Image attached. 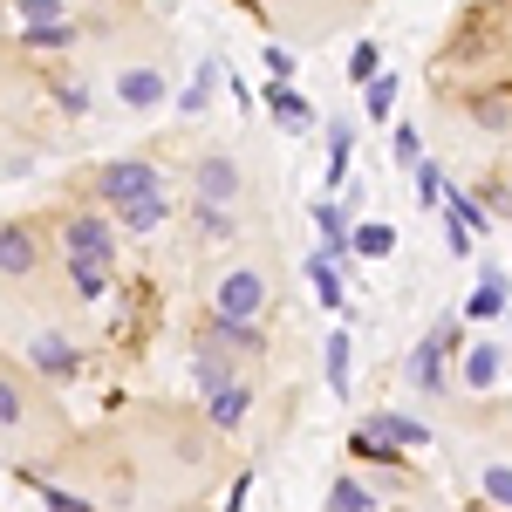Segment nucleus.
<instances>
[{
	"label": "nucleus",
	"instance_id": "39448f33",
	"mask_svg": "<svg viewBox=\"0 0 512 512\" xmlns=\"http://www.w3.org/2000/svg\"><path fill=\"white\" fill-rule=\"evenodd\" d=\"M212 315L260 321V315H267V274H260V267H233V274L219 280V301H212Z\"/></svg>",
	"mask_w": 512,
	"mask_h": 512
},
{
	"label": "nucleus",
	"instance_id": "2eb2a0df",
	"mask_svg": "<svg viewBox=\"0 0 512 512\" xmlns=\"http://www.w3.org/2000/svg\"><path fill=\"white\" fill-rule=\"evenodd\" d=\"M315 226H321V253L328 260H349V226H342V205L335 198H315Z\"/></svg>",
	"mask_w": 512,
	"mask_h": 512
},
{
	"label": "nucleus",
	"instance_id": "c85d7f7f",
	"mask_svg": "<svg viewBox=\"0 0 512 512\" xmlns=\"http://www.w3.org/2000/svg\"><path fill=\"white\" fill-rule=\"evenodd\" d=\"M28 485H41V472H21ZM41 499H48V512H89V499H76V492H55V485H41Z\"/></svg>",
	"mask_w": 512,
	"mask_h": 512
},
{
	"label": "nucleus",
	"instance_id": "a211bd4d",
	"mask_svg": "<svg viewBox=\"0 0 512 512\" xmlns=\"http://www.w3.org/2000/svg\"><path fill=\"white\" fill-rule=\"evenodd\" d=\"M308 280H315L321 308H335V315H349V294H342V280H335V260H328V253H315V260H308Z\"/></svg>",
	"mask_w": 512,
	"mask_h": 512
},
{
	"label": "nucleus",
	"instance_id": "c756f323",
	"mask_svg": "<svg viewBox=\"0 0 512 512\" xmlns=\"http://www.w3.org/2000/svg\"><path fill=\"white\" fill-rule=\"evenodd\" d=\"M55 103H62V110H69V117H89V82H55Z\"/></svg>",
	"mask_w": 512,
	"mask_h": 512
},
{
	"label": "nucleus",
	"instance_id": "f8f14e48",
	"mask_svg": "<svg viewBox=\"0 0 512 512\" xmlns=\"http://www.w3.org/2000/svg\"><path fill=\"white\" fill-rule=\"evenodd\" d=\"M267 110H274V123H280V130H294V137L315 123L308 96H301V89H287V82H267Z\"/></svg>",
	"mask_w": 512,
	"mask_h": 512
},
{
	"label": "nucleus",
	"instance_id": "4468645a",
	"mask_svg": "<svg viewBox=\"0 0 512 512\" xmlns=\"http://www.w3.org/2000/svg\"><path fill=\"white\" fill-rule=\"evenodd\" d=\"M499 369H506V349H499V342L465 349V390H492V383H499Z\"/></svg>",
	"mask_w": 512,
	"mask_h": 512
},
{
	"label": "nucleus",
	"instance_id": "f3484780",
	"mask_svg": "<svg viewBox=\"0 0 512 512\" xmlns=\"http://www.w3.org/2000/svg\"><path fill=\"white\" fill-rule=\"evenodd\" d=\"M246 410H253L246 383H219V390H212V424H219V431H239V424H246Z\"/></svg>",
	"mask_w": 512,
	"mask_h": 512
},
{
	"label": "nucleus",
	"instance_id": "412c9836",
	"mask_svg": "<svg viewBox=\"0 0 512 512\" xmlns=\"http://www.w3.org/2000/svg\"><path fill=\"white\" fill-rule=\"evenodd\" d=\"M212 89H219V62H198V76L178 89V110H185V117H198V110L212 103Z\"/></svg>",
	"mask_w": 512,
	"mask_h": 512
},
{
	"label": "nucleus",
	"instance_id": "f704fd0d",
	"mask_svg": "<svg viewBox=\"0 0 512 512\" xmlns=\"http://www.w3.org/2000/svg\"><path fill=\"white\" fill-rule=\"evenodd\" d=\"M21 417H28V410H21V390L0 376V424H21Z\"/></svg>",
	"mask_w": 512,
	"mask_h": 512
},
{
	"label": "nucleus",
	"instance_id": "6ab92c4d",
	"mask_svg": "<svg viewBox=\"0 0 512 512\" xmlns=\"http://www.w3.org/2000/svg\"><path fill=\"white\" fill-rule=\"evenodd\" d=\"M396 89H403V76H390V69H376V76L362 82V110H369V117L383 123L396 110Z\"/></svg>",
	"mask_w": 512,
	"mask_h": 512
},
{
	"label": "nucleus",
	"instance_id": "f03ea898",
	"mask_svg": "<svg viewBox=\"0 0 512 512\" xmlns=\"http://www.w3.org/2000/svg\"><path fill=\"white\" fill-rule=\"evenodd\" d=\"M451 349H458V321H437L431 335H424L417 349L403 355V376H410V390H424V396L444 390V362H451Z\"/></svg>",
	"mask_w": 512,
	"mask_h": 512
},
{
	"label": "nucleus",
	"instance_id": "473e14b6",
	"mask_svg": "<svg viewBox=\"0 0 512 512\" xmlns=\"http://www.w3.org/2000/svg\"><path fill=\"white\" fill-rule=\"evenodd\" d=\"M376 69H383V62H376V48H369V41H355V55H349V76H355V82H369Z\"/></svg>",
	"mask_w": 512,
	"mask_h": 512
},
{
	"label": "nucleus",
	"instance_id": "dca6fc26",
	"mask_svg": "<svg viewBox=\"0 0 512 512\" xmlns=\"http://www.w3.org/2000/svg\"><path fill=\"white\" fill-rule=\"evenodd\" d=\"M465 315H472V321H499V315H506V274H499V267H485L478 294L465 301Z\"/></svg>",
	"mask_w": 512,
	"mask_h": 512
},
{
	"label": "nucleus",
	"instance_id": "f257e3e1",
	"mask_svg": "<svg viewBox=\"0 0 512 512\" xmlns=\"http://www.w3.org/2000/svg\"><path fill=\"white\" fill-rule=\"evenodd\" d=\"M96 198L110 205V219L130 233H158L171 219V198H164V171L151 158H110L96 171Z\"/></svg>",
	"mask_w": 512,
	"mask_h": 512
},
{
	"label": "nucleus",
	"instance_id": "9b49d317",
	"mask_svg": "<svg viewBox=\"0 0 512 512\" xmlns=\"http://www.w3.org/2000/svg\"><path fill=\"white\" fill-rule=\"evenodd\" d=\"M465 110H472L478 130H499V137H506V130H512V89H472Z\"/></svg>",
	"mask_w": 512,
	"mask_h": 512
},
{
	"label": "nucleus",
	"instance_id": "423d86ee",
	"mask_svg": "<svg viewBox=\"0 0 512 512\" xmlns=\"http://www.w3.org/2000/svg\"><path fill=\"white\" fill-rule=\"evenodd\" d=\"M198 349L212 355H267V335H260V321H233V315H212L205 328H198Z\"/></svg>",
	"mask_w": 512,
	"mask_h": 512
},
{
	"label": "nucleus",
	"instance_id": "1a4fd4ad",
	"mask_svg": "<svg viewBox=\"0 0 512 512\" xmlns=\"http://www.w3.org/2000/svg\"><path fill=\"white\" fill-rule=\"evenodd\" d=\"M76 21H69V14H62V21H21V55H62V48H76Z\"/></svg>",
	"mask_w": 512,
	"mask_h": 512
},
{
	"label": "nucleus",
	"instance_id": "c9c22d12",
	"mask_svg": "<svg viewBox=\"0 0 512 512\" xmlns=\"http://www.w3.org/2000/svg\"><path fill=\"white\" fill-rule=\"evenodd\" d=\"M267 76H274V82H287V76H294V55H287L280 41H274V48H267Z\"/></svg>",
	"mask_w": 512,
	"mask_h": 512
},
{
	"label": "nucleus",
	"instance_id": "20e7f679",
	"mask_svg": "<svg viewBox=\"0 0 512 512\" xmlns=\"http://www.w3.org/2000/svg\"><path fill=\"white\" fill-rule=\"evenodd\" d=\"M239 192H246V171H239V158H226V151H205V158L192 164V198H198V205H239Z\"/></svg>",
	"mask_w": 512,
	"mask_h": 512
},
{
	"label": "nucleus",
	"instance_id": "2f4dec72",
	"mask_svg": "<svg viewBox=\"0 0 512 512\" xmlns=\"http://www.w3.org/2000/svg\"><path fill=\"white\" fill-rule=\"evenodd\" d=\"M444 246H451L458 260H472V226H465V219H451V212H444Z\"/></svg>",
	"mask_w": 512,
	"mask_h": 512
},
{
	"label": "nucleus",
	"instance_id": "cd10ccee",
	"mask_svg": "<svg viewBox=\"0 0 512 512\" xmlns=\"http://www.w3.org/2000/svg\"><path fill=\"white\" fill-rule=\"evenodd\" d=\"M328 512H376V499H369L355 478H335V492H328Z\"/></svg>",
	"mask_w": 512,
	"mask_h": 512
},
{
	"label": "nucleus",
	"instance_id": "0eeeda50",
	"mask_svg": "<svg viewBox=\"0 0 512 512\" xmlns=\"http://www.w3.org/2000/svg\"><path fill=\"white\" fill-rule=\"evenodd\" d=\"M28 362H35L48 383H76L82 376V349L69 335H35V342H28Z\"/></svg>",
	"mask_w": 512,
	"mask_h": 512
},
{
	"label": "nucleus",
	"instance_id": "5701e85b",
	"mask_svg": "<svg viewBox=\"0 0 512 512\" xmlns=\"http://www.w3.org/2000/svg\"><path fill=\"white\" fill-rule=\"evenodd\" d=\"M349 328H335V335H328V390L335 396H349Z\"/></svg>",
	"mask_w": 512,
	"mask_h": 512
},
{
	"label": "nucleus",
	"instance_id": "393cba45",
	"mask_svg": "<svg viewBox=\"0 0 512 512\" xmlns=\"http://www.w3.org/2000/svg\"><path fill=\"white\" fill-rule=\"evenodd\" d=\"M69 280H76L82 301H103L110 294V267H96V260H69Z\"/></svg>",
	"mask_w": 512,
	"mask_h": 512
},
{
	"label": "nucleus",
	"instance_id": "6e6552de",
	"mask_svg": "<svg viewBox=\"0 0 512 512\" xmlns=\"http://www.w3.org/2000/svg\"><path fill=\"white\" fill-rule=\"evenodd\" d=\"M164 96H171V82H164V69H151V62H137V69L117 76V103L123 110H158Z\"/></svg>",
	"mask_w": 512,
	"mask_h": 512
},
{
	"label": "nucleus",
	"instance_id": "ddd939ff",
	"mask_svg": "<svg viewBox=\"0 0 512 512\" xmlns=\"http://www.w3.org/2000/svg\"><path fill=\"white\" fill-rule=\"evenodd\" d=\"M35 233L28 226H0V274H35Z\"/></svg>",
	"mask_w": 512,
	"mask_h": 512
},
{
	"label": "nucleus",
	"instance_id": "7c9ffc66",
	"mask_svg": "<svg viewBox=\"0 0 512 512\" xmlns=\"http://www.w3.org/2000/svg\"><path fill=\"white\" fill-rule=\"evenodd\" d=\"M62 7H69V0H14L21 21H62Z\"/></svg>",
	"mask_w": 512,
	"mask_h": 512
},
{
	"label": "nucleus",
	"instance_id": "72a5a7b5",
	"mask_svg": "<svg viewBox=\"0 0 512 512\" xmlns=\"http://www.w3.org/2000/svg\"><path fill=\"white\" fill-rule=\"evenodd\" d=\"M485 492H492L499 506H512V465H492V472H485Z\"/></svg>",
	"mask_w": 512,
	"mask_h": 512
},
{
	"label": "nucleus",
	"instance_id": "bb28decb",
	"mask_svg": "<svg viewBox=\"0 0 512 512\" xmlns=\"http://www.w3.org/2000/svg\"><path fill=\"white\" fill-rule=\"evenodd\" d=\"M410 178H417V205H424V212H444V171H437V164H417Z\"/></svg>",
	"mask_w": 512,
	"mask_h": 512
},
{
	"label": "nucleus",
	"instance_id": "4be33fe9",
	"mask_svg": "<svg viewBox=\"0 0 512 512\" xmlns=\"http://www.w3.org/2000/svg\"><path fill=\"white\" fill-rule=\"evenodd\" d=\"M369 431L383 437V444H424V424H417V417H396V410H383V417H369Z\"/></svg>",
	"mask_w": 512,
	"mask_h": 512
},
{
	"label": "nucleus",
	"instance_id": "b1692460",
	"mask_svg": "<svg viewBox=\"0 0 512 512\" xmlns=\"http://www.w3.org/2000/svg\"><path fill=\"white\" fill-rule=\"evenodd\" d=\"M444 212H451V219H465L472 233H485V226H492V212H485L472 192H458V185H444Z\"/></svg>",
	"mask_w": 512,
	"mask_h": 512
},
{
	"label": "nucleus",
	"instance_id": "7ed1b4c3",
	"mask_svg": "<svg viewBox=\"0 0 512 512\" xmlns=\"http://www.w3.org/2000/svg\"><path fill=\"white\" fill-rule=\"evenodd\" d=\"M62 253L110 267V260H117V226H110L103 212H69V219H62Z\"/></svg>",
	"mask_w": 512,
	"mask_h": 512
},
{
	"label": "nucleus",
	"instance_id": "a878e982",
	"mask_svg": "<svg viewBox=\"0 0 512 512\" xmlns=\"http://www.w3.org/2000/svg\"><path fill=\"white\" fill-rule=\"evenodd\" d=\"M390 158H396V171H417V164H424V144H417L410 123H396V130H390Z\"/></svg>",
	"mask_w": 512,
	"mask_h": 512
},
{
	"label": "nucleus",
	"instance_id": "aec40b11",
	"mask_svg": "<svg viewBox=\"0 0 512 512\" xmlns=\"http://www.w3.org/2000/svg\"><path fill=\"white\" fill-rule=\"evenodd\" d=\"M349 253H362V260H390L396 233L383 226V219H369V226H355V233H349Z\"/></svg>",
	"mask_w": 512,
	"mask_h": 512
},
{
	"label": "nucleus",
	"instance_id": "9d476101",
	"mask_svg": "<svg viewBox=\"0 0 512 512\" xmlns=\"http://www.w3.org/2000/svg\"><path fill=\"white\" fill-rule=\"evenodd\" d=\"M328 192H342L349 185V158H355V123L349 117H328Z\"/></svg>",
	"mask_w": 512,
	"mask_h": 512
},
{
	"label": "nucleus",
	"instance_id": "e433bc0d",
	"mask_svg": "<svg viewBox=\"0 0 512 512\" xmlns=\"http://www.w3.org/2000/svg\"><path fill=\"white\" fill-rule=\"evenodd\" d=\"M246 499H253V478L239 472V485H233V499H226V512H246Z\"/></svg>",
	"mask_w": 512,
	"mask_h": 512
}]
</instances>
